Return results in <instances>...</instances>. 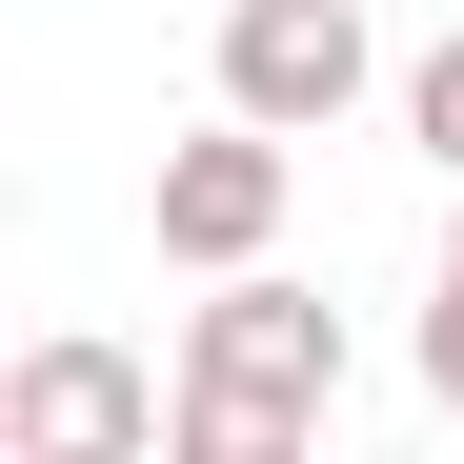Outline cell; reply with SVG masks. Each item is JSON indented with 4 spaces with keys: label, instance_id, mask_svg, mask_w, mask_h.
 I'll use <instances>...</instances> for the list:
<instances>
[{
    "label": "cell",
    "instance_id": "obj_1",
    "mask_svg": "<svg viewBox=\"0 0 464 464\" xmlns=\"http://www.w3.org/2000/svg\"><path fill=\"white\" fill-rule=\"evenodd\" d=\"M324 404H343V303L222 263V303L182 324V464H283Z\"/></svg>",
    "mask_w": 464,
    "mask_h": 464
},
{
    "label": "cell",
    "instance_id": "obj_2",
    "mask_svg": "<svg viewBox=\"0 0 464 464\" xmlns=\"http://www.w3.org/2000/svg\"><path fill=\"white\" fill-rule=\"evenodd\" d=\"M383 82V41H363V0H222V102L283 121V141H324L343 102Z\"/></svg>",
    "mask_w": 464,
    "mask_h": 464
},
{
    "label": "cell",
    "instance_id": "obj_3",
    "mask_svg": "<svg viewBox=\"0 0 464 464\" xmlns=\"http://www.w3.org/2000/svg\"><path fill=\"white\" fill-rule=\"evenodd\" d=\"M162 383H141L121 343H41L21 383H0V464H162Z\"/></svg>",
    "mask_w": 464,
    "mask_h": 464
},
{
    "label": "cell",
    "instance_id": "obj_4",
    "mask_svg": "<svg viewBox=\"0 0 464 464\" xmlns=\"http://www.w3.org/2000/svg\"><path fill=\"white\" fill-rule=\"evenodd\" d=\"M283 243V121H243V102H222L202 141H182V162H162V263H263Z\"/></svg>",
    "mask_w": 464,
    "mask_h": 464
},
{
    "label": "cell",
    "instance_id": "obj_5",
    "mask_svg": "<svg viewBox=\"0 0 464 464\" xmlns=\"http://www.w3.org/2000/svg\"><path fill=\"white\" fill-rule=\"evenodd\" d=\"M404 141L464 182V41H424V61H404Z\"/></svg>",
    "mask_w": 464,
    "mask_h": 464
},
{
    "label": "cell",
    "instance_id": "obj_6",
    "mask_svg": "<svg viewBox=\"0 0 464 464\" xmlns=\"http://www.w3.org/2000/svg\"><path fill=\"white\" fill-rule=\"evenodd\" d=\"M424 383H444V424H464V303H424Z\"/></svg>",
    "mask_w": 464,
    "mask_h": 464
},
{
    "label": "cell",
    "instance_id": "obj_7",
    "mask_svg": "<svg viewBox=\"0 0 464 464\" xmlns=\"http://www.w3.org/2000/svg\"><path fill=\"white\" fill-rule=\"evenodd\" d=\"M444 303H464V222H444Z\"/></svg>",
    "mask_w": 464,
    "mask_h": 464
}]
</instances>
